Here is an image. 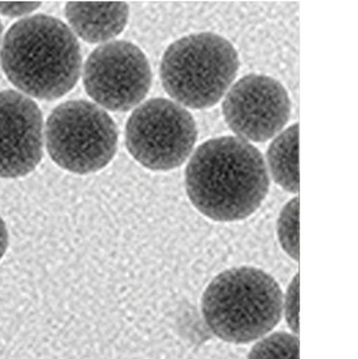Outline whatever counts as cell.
Returning <instances> with one entry per match:
<instances>
[{"mask_svg": "<svg viewBox=\"0 0 358 359\" xmlns=\"http://www.w3.org/2000/svg\"><path fill=\"white\" fill-rule=\"evenodd\" d=\"M277 234L282 248L293 259H299V198L284 206L277 220Z\"/></svg>", "mask_w": 358, "mask_h": 359, "instance_id": "4fadbf2b", "label": "cell"}, {"mask_svg": "<svg viewBox=\"0 0 358 359\" xmlns=\"http://www.w3.org/2000/svg\"><path fill=\"white\" fill-rule=\"evenodd\" d=\"M46 146L58 166L77 175L98 172L113 160L118 128L95 104L71 100L60 104L46 123Z\"/></svg>", "mask_w": 358, "mask_h": 359, "instance_id": "5b68a950", "label": "cell"}, {"mask_svg": "<svg viewBox=\"0 0 358 359\" xmlns=\"http://www.w3.org/2000/svg\"><path fill=\"white\" fill-rule=\"evenodd\" d=\"M65 14L72 33L85 42L102 43L124 31L129 7L124 1H69Z\"/></svg>", "mask_w": 358, "mask_h": 359, "instance_id": "30bf717a", "label": "cell"}, {"mask_svg": "<svg viewBox=\"0 0 358 359\" xmlns=\"http://www.w3.org/2000/svg\"><path fill=\"white\" fill-rule=\"evenodd\" d=\"M198 137L192 114L178 103L156 97L137 107L126 127V146L142 166L178 168L192 154Z\"/></svg>", "mask_w": 358, "mask_h": 359, "instance_id": "8992f818", "label": "cell"}, {"mask_svg": "<svg viewBox=\"0 0 358 359\" xmlns=\"http://www.w3.org/2000/svg\"><path fill=\"white\" fill-rule=\"evenodd\" d=\"M238 69L239 57L228 39L216 33H197L167 47L161 60V83L179 105L206 109L230 90Z\"/></svg>", "mask_w": 358, "mask_h": 359, "instance_id": "277c9868", "label": "cell"}, {"mask_svg": "<svg viewBox=\"0 0 358 359\" xmlns=\"http://www.w3.org/2000/svg\"><path fill=\"white\" fill-rule=\"evenodd\" d=\"M81 62L77 36L64 22L46 14L14 23L0 51L8 80L39 100H56L74 89Z\"/></svg>", "mask_w": 358, "mask_h": 359, "instance_id": "7a4b0ae2", "label": "cell"}, {"mask_svg": "<svg viewBox=\"0 0 358 359\" xmlns=\"http://www.w3.org/2000/svg\"><path fill=\"white\" fill-rule=\"evenodd\" d=\"M282 291L263 269L238 267L219 273L205 289L201 311L219 339L247 344L263 338L280 323Z\"/></svg>", "mask_w": 358, "mask_h": 359, "instance_id": "3957f363", "label": "cell"}, {"mask_svg": "<svg viewBox=\"0 0 358 359\" xmlns=\"http://www.w3.org/2000/svg\"><path fill=\"white\" fill-rule=\"evenodd\" d=\"M1 33H3V26H1V22H0V41H1Z\"/></svg>", "mask_w": 358, "mask_h": 359, "instance_id": "2e32d148", "label": "cell"}, {"mask_svg": "<svg viewBox=\"0 0 358 359\" xmlns=\"http://www.w3.org/2000/svg\"><path fill=\"white\" fill-rule=\"evenodd\" d=\"M224 121L244 141H269L291 116V102L280 81L250 74L230 86L223 102Z\"/></svg>", "mask_w": 358, "mask_h": 359, "instance_id": "ba28073f", "label": "cell"}, {"mask_svg": "<svg viewBox=\"0 0 358 359\" xmlns=\"http://www.w3.org/2000/svg\"><path fill=\"white\" fill-rule=\"evenodd\" d=\"M84 86L98 105L128 111L147 97L152 71L146 55L128 41L96 47L84 65Z\"/></svg>", "mask_w": 358, "mask_h": 359, "instance_id": "52a82bcc", "label": "cell"}, {"mask_svg": "<svg viewBox=\"0 0 358 359\" xmlns=\"http://www.w3.org/2000/svg\"><path fill=\"white\" fill-rule=\"evenodd\" d=\"M248 359H299V339L285 332L271 334L257 341Z\"/></svg>", "mask_w": 358, "mask_h": 359, "instance_id": "7c38bea8", "label": "cell"}, {"mask_svg": "<svg viewBox=\"0 0 358 359\" xmlns=\"http://www.w3.org/2000/svg\"><path fill=\"white\" fill-rule=\"evenodd\" d=\"M186 194L195 209L216 222L248 218L269 194L270 176L263 154L238 137L204 142L185 171Z\"/></svg>", "mask_w": 358, "mask_h": 359, "instance_id": "6da1fadb", "label": "cell"}, {"mask_svg": "<svg viewBox=\"0 0 358 359\" xmlns=\"http://www.w3.org/2000/svg\"><path fill=\"white\" fill-rule=\"evenodd\" d=\"M42 156L44 118L37 104L18 91H0V177L26 176Z\"/></svg>", "mask_w": 358, "mask_h": 359, "instance_id": "9c48e42d", "label": "cell"}, {"mask_svg": "<svg viewBox=\"0 0 358 359\" xmlns=\"http://www.w3.org/2000/svg\"><path fill=\"white\" fill-rule=\"evenodd\" d=\"M266 158L276 184L289 193H299V123L276 137Z\"/></svg>", "mask_w": 358, "mask_h": 359, "instance_id": "8fae6325", "label": "cell"}, {"mask_svg": "<svg viewBox=\"0 0 358 359\" xmlns=\"http://www.w3.org/2000/svg\"><path fill=\"white\" fill-rule=\"evenodd\" d=\"M41 7L39 1H0V14L9 17H23Z\"/></svg>", "mask_w": 358, "mask_h": 359, "instance_id": "5bb4252c", "label": "cell"}, {"mask_svg": "<svg viewBox=\"0 0 358 359\" xmlns=\"http://www.w3.org/2000/svg\"><path fill=\"white\" fill-rule=\"evenodd\" d=\"M8 243H9V234H8L7 225L0 217V259L7 252Z\"/></svg>", "mask_w": 358, "mask_h": 359, "instance_id": "9a60e30c", "label": "cell"}]
</instances>
